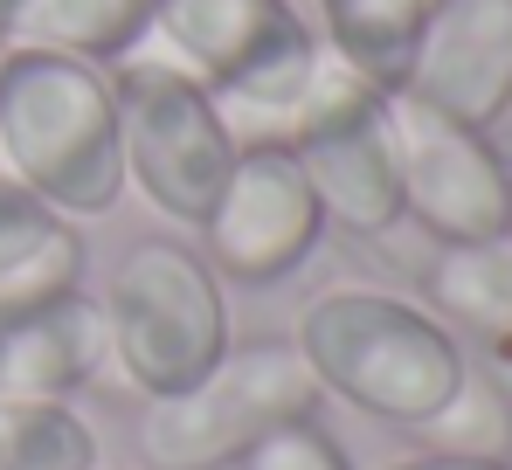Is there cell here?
Segmentation results:
<instances>
[{
  "instance_id": "16",
  "label": "cell",
  "mask_w": 512,
  "mask_h": 470,
  "mask_svg": "<svg viewBox=\"0 0 512 470\" xmlns=\"http://www.w3.org/2000/svg\"><path fill=\"white\" fill-rule=\"evenodd\" d=\"M429 457H471V464H512V388L464 367L457 394L429 415L423 429H409Z\"/></svg>"
},
{
  "instance_id": "6",
  "label": "cell",
  "mask_w": 512,
  "mask_h": 470,
  "mask_svg": "<svg viewBox=\"0 0 512 470\" xmlns=\"http://www.w3.org/2000/svg\"><path fill=\"white\" fill-rule=\"evenodd\" d=\"M111 97L125 139V187H139L173 229H201L236 166V132L222 104L146 42L111 63Z\"/></svg>"
},
{
  "instance_id": "3",
  "label": "cell",
  "mask_w": 512,
  "mask_h": 470,
  "mask_svg": "<svg viewBox=\"0 0 512 470\" xmlns=\"http://www.w3.org/2000/svg\"><path fill=\"white\" fill-rule=\"evenodd\" d=\"M146 49H160L222 104L236 146H284L326 56L291 0H153Z\"/></svg>"
},
{
  "instance_id": "8",
  "label": "cell",
  "mask_w": 512,
  "mask_h": 470,
  "mask_svg": "<svg viewBox=\"0 0 512 470\" xmlns=\"http://www.w3.org/2000/svg\"><path fill=\"white\" fill-rule=\"evenodd\" d=\"M388 132L402 173V222L429 229L436 242L512 235V166L478 125L423 104L416 90H388Z\"/></svg>"
},
{
  "instance_id": "9",
  "label": "cell",
  "mask_w": 512,
  "mask_h": 470,
  "mask_svg": "<svg viewBox=\"0 0 512 470\" xmlns=\"http://www.w3.org/2000/svg\"><path fill=\"white\" fill-rule=\"evenodd\" d=\"M326 229L333 222H326L298 153L270 139V146H236V166L194 235L208 242V270L222 284L263 291V284H284L291 270H305Z\"/></svg>"
},
{
  "instance_id": "7",
  "label": "cell",
  "mask_w": 512,
  "mask_h": 470,
  "mask_svg": "<svg viewBox=\"0 0 512 470\" xmlns=\"http://www.w3.org/2000/svg\"><path fill=\"white\" fill-rule=\"evenodd\" d=\"M284 146L298 153L326 222L360 242H381L402 222V173H395V132H388V90L353 77L340 56H319V77L305 90Z\"/></svg>"
},
{
  "instance_id": "10",
  "label": "cell",
  "mask_w": 512,
  "mask_h": 470,
  "mask_svg": "<svg viewBox=\"0 0 512 470\" xmlns=\"http://www.w3.org/2000/svg\"><path fill=\"white\" fill-rule=\"evenodd\" d=\"M402 90L478 132L499 125L512 111V0H436Z\"/></svg>"
},
{
  "instance_id": "2",
  "label": "cell",
  "mask_w": 512,
  "mask_h": 470,
  "mask_svg": "<svg viewBox=\"0 0 512 470\" xmlns=\"http://www.w3.org/2000/svg\"><path fill=\"white\" fill-rule=\"evenodd\" d=\"M291 346L319 394H340L346 408L388 429H423L471 367L436 312L367 284H333L305 298L291 318Z\"/></svg>"
},
{
  "instance_id": "19",
  "label": "cell",
  "mask_w": 512,
  "mask_h": 470,
  "mask_svg": "<svg viewBox=\"0 0 512 470\" xmlns=\"http://www.w3.org/2000/svg\"><path fill=\"white\" fill-rule=\"evenodd\" d=\"M388 470H512V464H471V457H402V464H388Z\"/></svg>"
},
{
  "instance_id": "14",
  "label": "cell",
  "mask_w": 512,
  "mask_h": 470,
  "mask_svg": "<svg viewBox=\"0 0 512 470\" xmlns=\"http://www.w3.org/2000/svg\"><path fill=\"white\" fill-rule=\"evenodd\" d=\"M429 0H319V42L374 90H402Z\"/></svg>"
},
{
  "instance_id": "18",
  "label": "cell",
  "mask_w": 512,
  "mask_h": 470,
  "mask_svg": "<svg viewBox=\"0 0 512 470\" xmlns=\"http://www.w3.org/2000/svg\"><path fill=\"white\" fill-rule=\"evenodd\" d=\"M229 470H353V457L340 450V436L319 415H298V422L270 429L250 457H236Z\"/></svg>"
},
{
  "instance_id": "20",
  "label": "cell",
  "mask_w": 512,
  "mask_h": 470,
  "mask_svg": "<svg viewBox=\"0 0 512 470\" xmlns=\"http://www.w3.org/2000/svg\"><path fill=\"white\" fill-rule=\"evenodd\" d=\"M429 7H436V0H429Z\"/></svg>"
},
{
  "instance_id": "4",
  "label": "cell",
  "mask_w": 512,
  "mask_h": 470,
  "mask_svg": "<svg viewBox=\"0 0 512 470\" xmlns=\"http://www.w3.org/2000/svg\"><path fill=\"white\" fill-rule=\"evenodd\" d=\"M104 325H111V367L146 394L194 388L229 353V298L201 249L173 235H139L111 284H104Z\"/></svg>"
},
{
  "instance_id": "15",
  "label": "cell",
  "mask_w": 512,
  "mask_h": 470,
  "mask_svg": "<svg viewBox=\"0 0 512 470\" xmlns=\"http://www.w3.org/2000/svg\"><path fill=\"white\" fill-rule=\"evenodd\" d=\"M429 298H436V312L457 318L464 332L506 346L512 339V235L443 242L436 263H429Z\"/></svg>"
},
{
  "instance_id": "1",
  "label": "cell",
  "mask_w": 512,
  "mask_h": 470,
  "mask_svg": "<svg viewBox=\"0 0 512 470\" xmlns=\"http://www.w3.org/2000/svg\"><path fill=\"white\" fill-rule=\"evenodd\" d=\"M0 173L63 222L111 215L125 201L111 70L49 49H0Z\"/></svg>"
},
{
  "instance_id": "12",
  "label": "cell",
  "mask_w": 512,
  "mask_h": 470,
  "mask_svg": "<svg viewBox=\"0 0 512 470\" xmlns=\"http://www.w3.org/2000/svg\"><path fill=\"white\" fill-rule=\"evenodd\" d=\"M146 7L153 0H0V49H49L111 70L146 42Z\"/></svg>"
},
{
  "instance_id": "17",
  "label": "cell",
  "mask_w": 512,
  "mask_h": 470,
  "mask_svg": "<svg viewBox=\"0 0 512 470\" xmlns=\"http://www.w3.org/2000/svg\"><path fill=\"white\" fill-rule=\"evenodd\" d=\"M0 470H104V443L70 401H0Z\"/></svg>"
},
{
  "instance_id": "11",
  "label": "cell",
  "mask_w": 512,
  "mask_h": 470,
  "mask_svg": "<svg viewBox=\"0 0 512 470\" xmlns=\"http://www.w3.org/2000/svg\"><path fill=\"white\" fill-rule=\"evenodd\" d=\"M111 367L104 298L56 291L0 305V401H70Z\"/></svg>"
},
{
  "instance_id": "5",
  "label": "cell",
  "mask_w": 512,
  "mask_h": 470,
  "mask_svg": "<svg viewBox=\"0 0 512 470\" xmlns=\"http://www.w3.org/2000/svg\"><path fill=\"white\" fill-rule=\"evenodd\" d=\"M298 415H319V381L291 339H229V353L180 394L146 401L139 457L146 470H229Z\"/></svg>"
},
{
  "instance_id": "13",
  "label": "cell",
  "mask_w": 512,
  "mask_h": 470,
  "mask_svg": "<svg viewBox=\"0 0 512 470\" xmlns=\"http://www.w3.org/2000/svg\"><path fill=\"white\" fill-rule=\"evenodd\" d=\"M84 284V235L21 180L0 173V305L56 298Z\"/></svg>"
}]
</instances>
